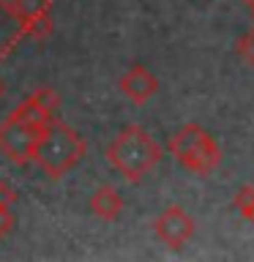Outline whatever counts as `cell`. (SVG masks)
I'll list each match as a JSON object with an SVG mask.
<instances>
[{
  "label": "cell",
  "instance_id": "obj_7",
  "mask_svg": "<svg viewBox=\"0 0 254 262\" xmlns=\"http://www.w3.org/2000/svg\"><path fill=\"white\" fill-rule=\"evenodd\" d=\"M22 38H25V19L16 14L11 0H0V60H6Z\"/></svg>",
  "mask_w": 254,
  "mask_h": 262
},
{
  "label": "cell",
  "instance_id": "obj_1",
  "mask_svg": "<svg viewBox=\"0 0 254 262\" xmlns=\"http://www.w3.org/2000/svg\"><path fill=\"white\" fill-rule=\"evenodd\" d=\"M161 145L142 126H126L107 145V161L129 183H139L161 159Z\"/></svg>",
  "mask_w": 254,
  "mask_h": 262
},
{
  "label": "cell",
  "instance_id": "obj_15",
  "mask_svg": "<svg viewBox=\"0 0 254 262\" xmlns=\"http://www.w3.org/2000/svg\"><path fill=\"white\" fill-rule=\"evenodd\" d=\"M246 221H251V227H254V202H251V208H249V213H246Z\"/></svg>",
  "mask_w": 254,
  "mask_h": 262
},
{
  "label": "cell",
  "instance_id": "obj_18",
  "mask_svg": "<svg viewBox=\"0 0 254 262\" xmlns=\"http://www.w3.org/2000/svg\"><path fill=\"white\" fill-rule=\"evenodd\" d=\"M251 14H254V6H251Z\"/></svg>",
  "mask_w": 254,
  "mask_h": 262
},
{
  "label": "cell",
  "instance_id": "obj_9",
  "mask_svg": "<svg viewBox=\"0 0 254 262\" xmlns=\"http://www.w3.org/2000/svg\"><path fill=\"white\" fill-rule=\"evenodd\" d=\"M11 3H14L16 14H19L25 22L49 14V8H52V0H11Z\"/></svg>",
  "mask_w": 254,
  "mask_h": 262
},
{
  "label": "cell",
  "instance_id": "obj_17",
  "mask_svg": "<svg viewBox=\"0 0 254 262\" xmlns=\"http://www.w3.org/2000/svg\"><path fill=\"white\" fill-rule=\"evenodd\" d=\"M243 3H249V6H254V0H243Z\"/></svg>",
  "mask_w": 254,
  "mask_h": 262
},
{
  "label": "cell",
  "instance_id": "obj_10",
  "mask_svg": "<svg viewBox=\"0 0 254 262\" xmlns=\"http://www.w3.org/2000/svg\"><path fill=\"white\" fill-rule=\"evenodd\" d=\"M49 33H52V16L44 14V16H36V19L25 22V38H33V41H44Z\"/></svg>",
  "mask_w": 254,
  "mask_h": 262
},
{
  "label": "cell",
  "instance_id": "obj_4",
  "mask_svg": "<svg viewBox=\"0 0 254 262\" xmlns=\"http://www.w3.org/2000/svg\"><path fill=\"white\" fill-rule=\"evenodd\" d=\"M47 126H36V123H28V120H19V118L8 115L0 123V153L11 164H16V167H25L28 161H33V150H36V145H38L41 134L47 131Z\"/></svg>",
  "mask_w": 254,
  "mask_h": 262
},
{
  "label": "cell",
  "instance_id": "obj_6",
  "mask_svg": "<svg viewBox=\"0 0 254 262\" xmlns=\"http://www.w3.org/2000/svg\"><path fill=\"white\" fill-rule=\"evenodd\" d=\"M118 88L131 104H145V101H151L153 93L159 90V79H156L145 66H131V69L120 77Z\"/></svg>",
  "mask_w": 254,
  "mask_h": 262
},
{
  "label": "cell",
  "instance_id": "obj_8",
  "mask_svg": "<svg viewBox=\"0 0 254 262\" xmlns=\"http://www.w3.org/2000/svg\"><path fill=\"white\" fill-rule=\"evenodd\" d=\"M90 210L104 221H115L123 213V196L115 186H98L90 194Z\"/></svg>",
  "mask_w": 254,
  "mask_h": 262
},
{
  "label": "cell",
  "instance_id": "obj_12",
  "mask_svg": "<svg viewBox=\"0 0 254 262\" xmlns=\"http://www.w3.org/2000/svg\"><path fill=\"white\" fill-rule=\"evenodd\" d=\"M251 202H254V186H243L241 191L235 194V208H238V213H241L243 219H246V213H249Z\"/></svg>",
  "mask_w": 254,
  "mask_h": 262
},
{
  "label": "cell",
  "instance_id": "obj_16",
  "mask_svg": "<svg viewBox=\"0 0 254 262\" xmlns=\"http://www.w3.org/2000/svg\"><path fill=\"white\" fill-rule=\"evenodd\" d=\"M6 96V85H3V79H0V98Z\"/></svg>",
  "mask_w": 254,
  "mask_h": 262
},
{
  "label": "cell",
  "instance_id": "obj_2",
  "mask_svg": "<svg viewBox=\"0 0 254 262\" xmlns=\"http://www.w3.org/2000/svg\"><path fill=\"white\" fill-rule=\"evenodd\" d=\"M82 156H85V139L79 137V131L55 118L41 134L36 150H33V164L47 178L60 180L66 172L77 167Z\"/></svg>",
  "mask_w": 254,
  "mask_h": 262
},
{
  "label": "cell",
  "instance_id": "obj_5",
  "mask_svg": "<svg viewBox=\"0 0 254 262\" xmlns=\"http://www.w3.org/2000/svg\"><path fill=\"white\" fill-rule=\"evenodd\" d=\"M153 232H156V237H159L164 246H170V249H180V246H186L188 241H192L194 219L188 216L183 208L170 205V208H164L159 216H156Z\"/></svg>",
  "mask_w": 254,
  "mask_h": 262
},
{
  "label": "cell",
  "instance_id": "obj_14",
  "mask_svg": "<svg viewBox=\"0 0 254 262\" xmlns=\"http://www.w3.org/2000/svg\"><path fill=\"white\" fill-rule=\"evenodd\" d=\"M14 229V213L11 208H0V237H6Z\"/></svg>",
  "mask_w": 254,
  "mask_h": 262
},
{
  "label": "cell",
  "instance_id": "obj_3",
  "mask_svg": "<svg viewBox=\"0 0 254 262\" xmlns=\"http://www.w3.org/2000/svg\"><path fill=\"white\" fill-rule=\"evenodd\" d=\"M167 150L183 169L197 172V175H210L221 161V150H219L216 139H213L202 126H197V123L180 126L175 134L170 137Z\"/></svg>",
  "mask_w": 254,
  "mask_h": 262
},
{
  "label": "cell",
  "instance_id": "obj_13",
  "mask_svg": "<svg viewBox=\"0 0 254 262\" xmlns=\"http://www.w3.org/2000/svg\"><path fill=\"white\" fill-rule=\"evenodd\" d=\"M14 202H16V191L6 180H0V208H11Z\"/></svg>",
  "mask_w": 254,
  "mask_h": 262
},
{
  "label": "cell",
  "instance_id": "obj_11",
  "mask_svg": "<svg viewBox=\"0 0 254 262\" xmlns=\"http://www.w3.org/2000/svg\"><path fill=\"white\" fill-rule=\"evenodd\" d=\"M235 49H238V57H241L243 63L254 66V30H249L246 36H241V38H238Z\"/></svg>",
  "mask_w": 254,
  "mask_h": 262
}]
</instances>
